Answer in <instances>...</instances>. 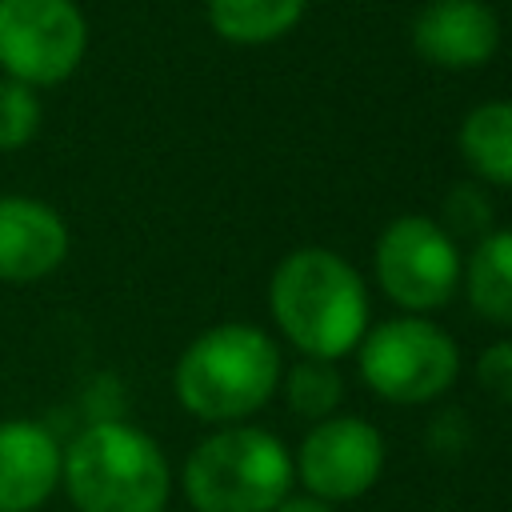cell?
<instances>
[{"instance_id":"1","label":"cell","mask_w":512,"mask_h":512,"mask_svg":"<svg viewBox=\"0 0 512 512\" xmlns=\"http://www.w3.org/2000/svg\"><path fill=\"white\" fill-rule=\"evenodd\" d=\"M268 308L280 336L308 360L336 364L368 332V288L332 248L288 252L268 280Z\"/></svg>"},{"instance_id":"2","label":"cell","mask_w":512,"mask_h":512,"mask_svg":"<svg viewBox=\"0 0 512 512\" xmlns=\"http://www.w3.org/2000/svg\"><path fill=\"white\" fill-rule=\"evenodd\" d=\"M284 376L276 340L256 324L204 328L176 360L172 388L184 412L204 424H240L260 412Z\"/></svg>"},{"instance_id":"3","label":"cell","mask_w":512,"mask_h":512,"mask_svg":"<svg viewBox=\"0 0 512 512\" xmlns=\"http://www.w3.org/2000/svg\"><path fill=\"white\" fill-rule=\"evenodd\" d=\"M60 480L76 512H164L172 472L160 444L128 420H96L72 436Z\"/></svg>"},{"instance_id":"4","label":"cell","mask_w":512,"mask_h":512,"mask_svg":"<svg viewBox=\"0 0 512 512\" xmlns=\"http://www.w3.org/2000/svg\"><path fill=\"white\" fill-rule=\"evenodd\" d=\"M292 480V456L280 436L252 424H224L204 436L180 472L196 512H272L292 492Z\"/></svg>"},{"instance_id":"5","label":"cell","mask_w":512,"mask_h":512,"mask_svg":"<svg viewBox=\"0 0 512 512\" xmlns=\"http://www.w3.org/2000/svg\"><path fill=\"white\" fill-rule=\"evenodd\" d=\"M356 364L380 400L404 408L440 400L456 384L460 348L436 320L404 312L364 332L356 344Z\"/></svg>"},{"instance_id":"6","label":"cell","mask_w":512,"mask_h":512,"mask_svg":"<svg viewBox=\"0 0 512 512\" xmlns=\"http://www.w3.org/2000/svg\"><path fill=\"white\" fill-rule=\"evenodd\" d=\"M372 268H376V284L400 312L428 316L456 296L464 260L440 220L396 216L376 236Z\"/></svg>"},{"instance_id":"7","label":"cell","mask_w":512,"mask_h":512,"mask_svg":"<svg viewBox=\"0 0 512 512\" xmlns=\"http://www.w3.org/2000/svg\"><path fill=\"white\" fill-rule=\"evenodd\" d=\"M88 52L76 0H0V68L28 88L64 84Z\"/></svg>"},{"instance_id":"8","label":"cell","mask_w":512,"mask_h":512,"mask_svg":"<svg viewBox=\"0 0 512 512\" xmlns=\"http://www.w3.org/2000/svg\"><path fill=\"white\" fill-rule=\"evenodd\" d=\"M304 492L324 504H344L364 496L384 472V436L364 416H328L316 420L300 440L292 460Z\"/></svg>"},{"instance_id":"9","label":"cell","mask_w":512,"mask_h":512,"mask_svg":"<svg viewBox=\"0 0 512 512\" xmlns=\"http://www.w3.org/2000/svg\"><path fill=\"white\" fill-rule=\"evenodd\" d=\"M412 48L436 68H480L500 48V16L484 0H428L412 16Z\"/></svg>"},{"instance_id":"10","label":"cell","mask_w":512,"mask_h":512,"mask_svg":"<svg viewBox=\"0 0 512 512\" xmlns=\"http://www.w3.org/2000/svg\"><path fill=\"white\" fill-rule=\"evenodd\" d=\"M64 216L36 196H0V280L36 284L68 260Z\"/></svg>"},{"instance_id":"11","label":"cell","mask_w":512,"mask_h":512,"mask_svg":"<svg viewBox=\"0 0 512 512\" xmlns=\"http://www.w3.org/2000/svg\"><path fill=\"white\" fill-rule=\"evenodd\" d=\"M60 460L40 420H0V512H36L60 484Z\"/></svg>"},{"instance_id":"12","label":"cell","mask_w":512,"mask_h":512,"mask_svg":"<svg viewBox=\"0 0 512 512\" xmlns=\"http://www.w3.org/2000/svg\"><path fill=\"white\" fill-rule=\"evenodd\" d=\"M460 284L480 320L512 328V228H492L472 244Z\"/></svg>"},{"instance_id":"13","label":"cell","mask_w":512,"mask_h":512,"mask_svg":"<svg viewBox=\"0 0 512 512\" xmlns=\"http://www.w3.org/2000/svg\"><path fill=\"white\" fill-rule=\"evenodd\" d=\"M460 156L472 176L512 188V100H484L460 120Z\"/></svg>"},{"instance_id":"14","label":"cell","mask_w":512,"mask_h":512,"mask_svg":"<svg viewBox=\"0 0 512 512\" xmlns=\"http://www.w3.org/2000/svg\"><path fill=\"white\" fill-rule=\"evenodd\" d=\"M304 8L308 0H204L212 32L240 48L272 44L288 36L300 24Z\"/></svg>"},{"instance_id":"15","label":"cell","mask_w":512,"mask_h":512,"mask_svg":"<svg viewBox=\"0 0 512 512\" xmlns=\"http://www.w3.org/2000/svg\"><path fill=\"white\" fill-rule=\"evenodd\" d=\"M280 388L288 396V408L304 420H328L344 400V376L332 360H296L288 376H280Z\"/></svg>"},{"instance_id":"16","label":"cell","mask_w":512,"mask_h":512,"mask_svg":"<svg viewBox=\"0 0 512 512\" xmlns=\"http://www.w3.org/2000/svg\"><path fill=\"white\" fill-rule=\"evenodd\" d=\"M44 120L40 96L36 88L20 84V80H0V152H20L36 140Z\"/></svg>"},{"instance_id":"17","label":"cell","mask_w":512,"mask_h":512,"mask_svg":"<svg viewBox=\"0 0 512 512\" xmlns=\"http://www.w3.org/2000/svg\"><path fill=\"white\" fill-rule=\"evenodd\" d=\"M444 232L456 240V236H484L492 232V200L484 196L480 184H456L448 196H444Z\"/></svg>"},{"instance_id":"18","label":"cell","mask_w":512,"mask_h":512,"mask_svg":"<svg viewBox=\"0 0 512 512\" xmlns=\"http://www.w3.org/2000/svg\"><path fill=\"white\" fill-rule=\"evenodd\" d=\"M476 380L480 388L500 400V404H512V340H496L480 352L476 360Z\"/></svg>"},{"instance_id":"19","label":"cell","mask_w":512,"mask_h":512,"mask_svg":"<svg viewBox=\"0 0 512 512\" xmlns=\"http://www.w3.org/2000/svg\"><path fill=\"white\" fill-rule=\"evenodd\" d=\"M272 512H332V504H324V500H316V496H308V492H288Z\"/></svg>"}]
</instances>
